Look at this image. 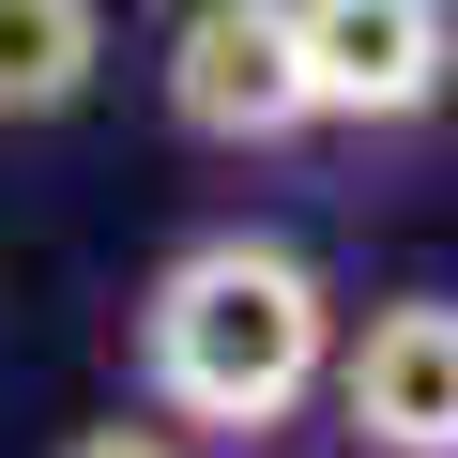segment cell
<instances>
[{"instance_id": "1", "label": "cell", "mask_w": 458, "mask_h": 458, "mask_svg": "<svg viewBox=\"0 0 458 458\" xmlns=\"http://www.w3.org/2000/svg\"><path fill=\"white\" fill-rule=\"evenodd\" d=\"M138 382L199 443H276L336 382V291L306 276V245H276V229H199V245H168L153 291H138Z\"/></svg>"}, {"instance_id": "2", "label": "cell", "mask_w": 458, "mask_h": 458, "mask_svg": "<svg viewBox=\"0 0 458 458\" xmlns=\"http://www.w3.org/2000/svg\"><path fill=\"white\" fill-rule=\"evenodd\" d=\"M168 123L199 153H276L321 123V77H306V31H291V0H183V31H168Z\"/></svg>"}, {"instance_id": "3", "label": "cell", "mask_w": 458, "mask_h": 458, "mask_svg": "<svg viewBox=\"0 0 458 458\" xmlns=\"http://www.w3.org/2000/svg\"><path fill=\"white\" fill-rule=\"evenodd\" d=\"M352 458H458V291H397L336 336Z\"/></svg>"}, {"instance_id": "4", "label": "cell", "mask_w": 458, "mask_h": 458, "mask_svg": "<svg viewBox=\"0 0 458 458\" xmlns=\"http://www.w3.org/2000/svg\"><path fill=\"white\" fill-rule=\"evenodd\" d=\"M321 123H428L458 92V0H291Z\"/></svg>"}, {"instance_id": "5", "label": "cell", "mask_w": 458, "mask_h": 458, "mask_svg": "<svg viewBox=\"0 0 458 458\" xmlns=\"http://www.w3.org/2000/svg\"><path fill=\"white\" fill-rule=\"evenodd\" d=\"M107 77V0H0V138L92 107Z\"/></svg>"}, {"instance_id": "6", "label": "cell", "mask_w": 458, "mask_h": 458, "mask_svg": "<svg viewBox=\"0 0 458 458\" xmlns=\"http://www.w3.org/2000/svg\"><path fill=\"white\" fill-rule=\"evenodd\" d=\"M47 458H183V428H153V412H92V428H62Z\"/></svg>"}]
</instances>
